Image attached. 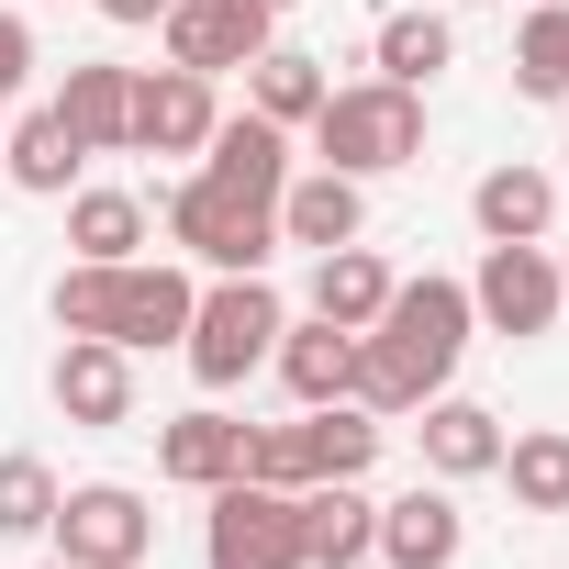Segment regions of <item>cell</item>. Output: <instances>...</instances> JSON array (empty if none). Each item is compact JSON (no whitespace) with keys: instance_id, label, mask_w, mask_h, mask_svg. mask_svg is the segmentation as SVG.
<instances>
[{"instance_id":"14","label":"cell","mask_w":569,"mask_h":569,"mask_svg":"<svg viewBox=\"0 0 569 569\" xmlns=\"http://www.w3.org/2000/svg\"><path fill=\"white\" fill-rule=\"evenodd\" d=\"M201 179H223L246 201H279V190H291V134H279L268 112H223L212 146H201Z\"/></svg>"},{"instance_id":"17","label":"cell","mask_w":569,"mask_h":569,"mask_svg":"<svg viewBox=\"0 0 569 569\" xmlns=\"http://www.w3.org/2000/svg\"><path fill=\"white\" fill-rule=\"evenodd\" d=\"M234 469H246V425H234V413L201 402V413H168V425H157V480H179V491H223Z\"/></svg>"},{"instance_id":"23","label":"cell","mask_w":569,"mask_h":569,"mask_svg":"<svg viewBox=\"0 0 569 569\" xmlns=\"http://www.w3.org/2000/svg\"><path fill=\"white\" fill-rule=\"evenodd\" d=\"M380 302H391V268H380L369 246H325V257H313V313H325V325L369 336V325H380Z\"/></svg>"},{"instance_id":"34","label":"cell","mask_w":569,"mask_h":569,"mask_svg":"<svg viewBox=\"0 0 569 569\" xmlns=\"http://www.w3.org/2000/svg\"><path fill=\"white\" fill-rule=\"evenodd\" d=\"M257 12H268V23H279V12H291V0H257Z\"/></svg>"},{"instance_id":"30","label":"cell","mask_w":569,"mask_h":569,"mask_svg":"<svg viewBox=\"0 0 569 569\" xmlns=\"http://www.w3.org/2000/svg\"><path fill=\"white\" fill-rule=\"evenodd\" d=\"M46 313H57V336H112V268L101 257H68L57 291H46Z\"/></svg>"},{"instance_id":"1","label":"cell","mask_w":569,"mask_h":569,"mask_svg":"<svg viewBox=\"0 0 569 569\" xmlns=\"http://www.w3.org/2000/svg\"><path fill=\"white\" fill-rule=\"evenodd\" d=\"M469 336H480L469 279H436V268H425V279H391L380 325L358 336V402H369V413H425V402L458 380Z\"/></svg>"},{"instance_id":"8","label":"cell","mask_w":569,"mask_h":569,"mask_svg":"<svg viewBox=\"0 0 569 569\" xmlns=\"http://www.w3.org/2000/svg\"><path fill=\"white\" fill-rule=\"evenodd\" d=\"M458 547H469L458 491H447V480H413L402 502H380V547H369V569H458Z\"/></svg>"},{"instance_id":"18","label":"cell","mask_w":569,"mask_h":569,"mask_svg":"<svg viewBox=\"0 0 569 569\" xmlns=\"http://www.w3.org/2000/svg\"><path fill=\"white\" fill-rule=\"evenodd\" d=\"M380 547V502L358 480H313L302 491V569H369Z\"/></svg>"},{"instance_id":"22","label":"cell","mask_w":569,"mask_h":569,"mask_svg":"<svg viewBox=\"0 0 569 569\" xmlns=\"http://www.w3.org/2000/svg\"><path fill=\"white\" fill-rule=\"evenodd\" d=\"M79 168H90V146L57 123V101H46V112H23V134H0V179H23V190H46V201H68V190H79Z\"/></svg>"},{"instance_id":"15","label":"cell","mask_w":569,"mask_h":569,"mask_svg":"<svg viewBox=\"0 0 569 569\" xmlns=\"http://www.w3.org/2000/svg\"><path fill=\"white\" fill-rule=\"evenodd\" d=\"M279 380H291V402L313 413V402H358V336L347 325H325V313H302V325H279Z\"/></svg>"},{"instance_id":"10","label":"cell","mask_w":569,"mask_h":569,"mask_svg":"<svg viewBox=\"0 0 569 569\" xmlns=\"http://www.w3.org/2000/svg\"><path fill=\"white\" fill-rule=\"evenodd\" d=\"M212 79L201 68H146L134 79V157H201L212 146Z\"/></svg>"},{"instance_id":"20","label":"cell","mask_w":569,"mask_h":569,"mask_svg":"<svg viewBox=\"0 0 569 569\" xmlns=\"http://www.w3.org/2000/svg\"><path fill=\"white\" fill-rule=\"evenodd\" d=\"M413 436H425V469H436V480H491V469H502V413H480V402H458V391H436Z\"/></svg>"},{"instance_id":"16","label":"cell","mask_w":569,"mask_h":569,"mask_svg":"<svg viewBox=\"0 0 569 569\" xmlns=\"http://www.w3.org/2000/svg\"><path fill=\"white\" fill-rule=\"evenodd\" d=\"M57 123H68L90 157H123V146H134V68L79 57V68H68V90H57Z\"/></svg>"},{"instance_id":"3","label":"cell","mask_w":569,"mask_h":569,"mask_svg":"<svg viewBox=\"0 0 569 569\" xmlns=\"http://www.w3.org/2000/svg\"><path fill=\"white\" fill-rule=\"evenodd\" d=\"M279 291H268V268L257 279H212V291L190 302V336H179V358H190V380L201 391H234L246 369H268V347H279Z\"/></svg>"},{"instance_id":"27","label":"cell","mask_w":569,"mask_h":569,"mask_svg":"<svg viewBox=\"0 0 569 569\" xmlns=\"http://www.w3.org/2000/svg\"><path fill=\"white\" fill-rule=\"evenodd\" d=\"M513 90H525V101H569V0L525 12V34H513Z\"/></svg>"},{"instance_id":"6","label":"cell","mask_w":569,"mask_h":569,"mask_svg":"<svg viewBox=\"0 0 569 569\" xmlns=\"http://www.w3.org/2000/svg\"><path fill=\"white\" fill-rule=\"evenodd\" d=\"M57 558L68 569H146V547H157V513H146V491H123V480H79V491H57Z\"/></svg>"},{"instance_id":"7","label":"cell","mask_w":569,"mask_h":569,"mask_svg":"<svg viewBox=\"0 0 569 569\" xmlns=\"http://www.w3.org/2000/svg\"><path fill=\"white\" fill-rule=\"evenodd\" d=\"M469 313L480 336H547L558 325V257L547 246H480V279H469Z\"/></svg>"},{"instance_id":"25","label":"cell","mask_w":569,"mask_h":569,"mask_svg":"<svg viewBox=\"0 0 569 569\" xmlns=\"http://www.w3.org/2000/svg\"><path fill=\"white\" fill-rule=\"evenodd\" d=\"M68 246L101 257V268H123V257L146 246V201H134V190H68Z\"/></svg>"},{"instance_id":"26","label":"cell","mask_w":569,"mask_h":569,"mask_svg":"<svg viewBox=\"0 0 569 569\" xmlns=\"http://www.w3.org/2000/svg\"><path fill=\"white\" fill-rule=\"evenodd\" d=\"M302 447H313V480H369L380 425H369V402H313L302 413Z\"/></svg>"},{"instance_id":"9","label":"cell","mask_w":569,"mask_h":569,"mask_svg":"<svg viewBox=\"0 0 569 569\" xmlns=\"http://www.w3.org/2000/svg\"><path fill=\"white\" fill-rule=\"evenodd\" d=\"M190 268H168V257H123L112 268V347L134 358V347H179L190 336Z\"/></svg>"},{"instance_id":"35","label":"cell","mask_w":569,"mask_h":569,"mask_svg":"<svg viewBox=\"0 0 569 569\" xmlns=\"http://www.w3.org/2000/svg\"><path fill=\"white\" fill-rule=\"evenodd\" d=\"M46 569H68V558H46Z\"/></svg>"},{"instance_id":"5","label":"cell","mask_w":569,"mask_h":569,"mask_svg":"<svg viewBox=\"0 0 569 569\" xmlns=\"http://www.w3.org/2000/svg\"><path fill=\"white\" fill-rule=\"evenodd\" d=\"M201 569H302V491L223 480L201 525Z\"/></svg>"},{"instance_id":"24","label":"cell","mask_w":569,"mask_h":569,"mask_svg":"<svg viewBox=\"0 0 569 569\" xmlns=\"http://www.w3.org/2000/svg\"><path fill=\"white\" fill-rule=\"evenodd\" d=\"M369 57H380V79L425 90L436 68H458V34H447V12H391V23L369 34Z\"/></svg>"},{"instance_id":"11","label":"cell","mask_w":569,"mask_h":569,"mask_svg":"<svg viewBox=\"0 0 569 569\" xmlns=\"http://www.w3.org/2000/svg\"><path fill=\"white\" fill-rule=\"evenodd\" d=\"M46 391H57V413L68 425H134V358L112 347V336H68L57 347V369H46Z\"/></svg>"},{"instance_id":"13","label":"cell","mask_w":569,"mask_h":569,"mask_svg":"<svg viewBox=\"0 0 569 569\" xmlns=\"http://www.w3.org/2000/svg\"><path fill=\"white\" fill-rule=\"evenodd\" d=\"M268 212H279V246H313V257H325V246H358V234H369V179H347V168H302Z\"/></svg>"},{"instance_id":"29","label":"cell","mask_w":569,"mask_h":569,"mask_svg":"<svg viewBox=\"0 0 569 569\" xmlns=\"http://www.w3.org/2000/svg\"><path fill=\"white\" fill-rule=\"evenodd\" d=\"M46 525H57V469L46 458H0V536L34 547Z\"/></svg>"},{"instance_id":"21","label":"cell","mask_w":569,"mask_h":569,"mask_svg":"<svg viewBox=\"0 0 569 569\" xmlns=\"http://www.w3.org/2000/svg\"><path fill=\"white\" fill-rule=\"evenodd\" d=\"M325 90H336V79H325V57H302V46H257V57H246V112H268L279 134H302V123L325 112Z\"/></svg>"},{"instance_id":"19","label":"cell","mask_w":569,"mask_h":569,"mask_svg":"<svg viewBox=\"0 0 569 569\" xmlns=\"http://www.w3.org/2000/svg\"><path fill=\"white\" fill-rule=\"evenodd\" d=\"M469 223H480L491 246H536V234L558 223V179H547V168H525V157H502V168H480Z\"/></svg>"},{"instance_id":"31","label":"cell","mask_w":569,"mask_h":569,"mask_svg":"<svg viewBox=\"0 0 569 569\" xmlns=\"http://www.w3.org/2000/svg\"><path fill=\"white\" fill-rule=\"evenodd\" d=\"M23 79H34V23H23V12H0V101H12Z\"/></svg>"},{"instance_id":"33","label":"cell","mask_w":569,"mask_h":569,"mask_svg":"<svg viewBox=\"0 0 569 569\" xmlns=\"http://www.w3.org/2000/svg\"><path fill=\"white\" fill-rule=\"evenodd\" d=\"M558 313H569V257H558Z\"/></svg>"},{"instance_id":"4","label":"cell","mask_w":569,"mask_h":569,"mask_svg":"<svg viewBox=\"0 0 569 569\" xmlns=\"http://www.w3.org/2000/svg\"><path fill=\"white\" fill-rule=\"evenodd\" d=\"M168 234H179L212 279H257L268 246H279V212L246 201V190H223V179H179V190H168Z\"/></svg>"},{"instance_id":"2","label":"cell","mask_w":569,"mask_h":569,"mask_svg":"<svg viewBox=\"0 0 569 569\" xmlns=\"http://www.w3.org/2000/svg\"><path fill=\"white\" fill-rule=\"evenodd\" d=\"M313 134V168H347V179H391L425 157V90L402 79H358V90H325V112L302 123Z\"/></svg>"},{"instance_id":"12","label":"cell","mask_w":569,"mask_h":569,"mask_svg":"<svg viewBox=\"0 0 569 569\" xmlns=\"http://www.w3.org/2000/svg\"><path fill=\"white\" fill-rule=\"evenodd\" d=\"M168 68H201V79H223V68H246L257 46H268V12L257 0H168Z\"/></svg>"},{"instance_id":"28","label":"cell","mask_w":569,"mask_h":569,"mask_svg":"<svg viewBox=\"0 0 569 569\" xmlns=\"http://www.w3.org/2000/svg\"><path fill=\"white\" fill-rule=\"evenodd\" d=\"M502 480H513L525 513H569V436L558 425L547 436H502Z\"/></svg>"},{"instance_id":"32","label":"cell","mask_w":569,"mask_h":569,"mask_svg":"<svg viewBox=\"0 0 569 569\" xmlns=\"http://www.w3.org/2000/svg\"><path fill=\"white\" fill-rule=\"evenodd\" d=\"M101 23H168V0H101Z\"/></svg>"}]
</instances>
